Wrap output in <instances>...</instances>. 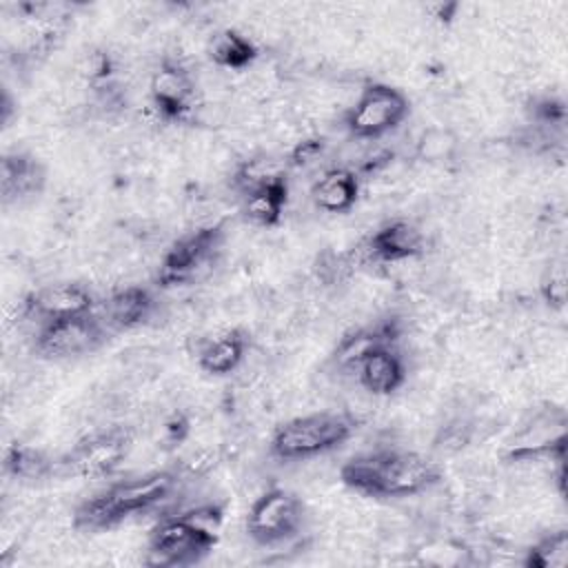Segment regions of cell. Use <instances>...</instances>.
<instances>
[{
    "instance_id": "ffe728a7",
    "label": "cell",
    "mask_w": 568,
    "mask_h": 568,
    "mask_svg": "<svg viewBox=\"0 0 568 568\" xmlns=\"http://www.w3.org/2000/svg\"><path fill=\"white\" fill-rule=\"evenodd\" d=\"M206 53L215 67H222L229 71H244L255 62L257 47L242 31L226 27L211 36Z\"/></svg>"
},
{
    "instance_id": "9c48e42d",
    "label": "cell",
    "mask_w": 568,
    "mask_h": 568,
    "mask_svg": "<svg viewBox=\"0 0 568 568\" xmlns=\"http://www.w3.org/2000/svg\"><path fill=\"white\" fill-rule=\"evenodd\" d=\"M109 333L98 311L42 322L36 333V353L44 359H78L95 353Z\"/></svg>"
},
{
    "instance_id": "ac0fdd59",
    "label": "cell",
    "mask_w": 568,
    "mask_h": 568,
    "mask_svg": "<svg viewBox=\"0 0 568 568\" xmlns=\"http://www.w3.org/2000/svg\"><path fill=\"white\" fill-rule=\"evenodd\" d=\"M288 202V178L277 175L242 195V213L255 226L273 229L282 222Z\"/></svg>"
},
{
    "instance_id": "7402d4cb",
    "label": "cell",
    "mask_w": 568,
    "mask_h": 568,
    "mask_svg": "<svg viewBox=\"0 0 568 568\" xmlns=\"http://www.w3.org/2000/svg\"><path fill=\"white\" fill-rule=\"evenodd\" d=\"M526 568H566L568 564V530L559 528L539 537L524 552Z\"/></svg>"
},
{
    "instance_id": "7a4b0ae2",
    "label": "cell",
    "mask_w": 568,
    "mask_h": 568,
    "mask_svg": "<svg viewBox=\"0 0 568 568\" xmlns=\"http://www.w3.org/2000/svg\"><path fill=\"white\" fill-rule=\"evenodd\" d=\"M178 488L180 475L169 468L111 481L73 508V528L80 532H104L118 528L129 519L144 517L162 508L173 499Z\"/></svg>"
},
{
    "instance_id": "5bb4252c",
    "label": "cell",
    "mask_w": 568,
    "mask_h": 568,
    "mask_svg": "<svg viewBox=\"0 0 568 568\" xmlns=\"http://www.w3.org/2000/svg\"><path fill=\"white\" fill-rule=\"evenodd\" d=\"M364 251L379 264L406 262L424 253V233L408 220H390L366 237Z\"/></svg>"
},
{
    "instance_id": "30bf717a",
    "label": "cell",
    "mask_w": 568,
    "mask_h": 568,
    "mask_svg": "<svg viewBox=\"0 0 568 568\" xmlns=\"http://www.w3.org/2000/svg\"><path fill=\"white\" fill-rule=\"evenodd\" d=\"M149 98L162 120L184 122L195 102V80L180 60L164 58L151 75Z\"/></svg>"
},
{
    "instance_id": "4316f807",
    "label": "cell",
    "mask_w": 568,
    "mask_h": 568,
    "mask_svg": "<svg viewBox=\"0 0 568 568\" xmlns=\"http://www.w3.org/2000/svg\"><path fill=\"white\" fill-rule=\"evenodd\" d=\"M164 435H166V439L171 442V444H180V442H184L186 439V435H189V419L184 417V415H173L169 422H166V426H164Z\"/></svg>"
},
{
    "instance_id": "52a82bcc",
    "label": "cell",
    "mask_w": 568,
    "mask_h": 568,
    "mask_svg": "<svg viewBox=\"0 0 568 568\" xmlns=\"http://www.w3.org/2000/svg\"><path fill=\"white\" fill-rule=\"evenodd\" d=\"M410 113L406 93L386 82H368L344 113V129L357 140H377L395 131Z\"/></svg>"
},
{
    "instance_id": "2e32d148",
    "label": "cell",
    "mask_w": 568,
    "mask_h": 568,
    "mask_svg": "<svg viewBox=\"0 0 568 568\" xmlns=\"http://www.w3.org/2000/svg\"><path fill=\"white\" fill-rule=\"evenodd\" d=\"M359 386L377 397L393 395L406 382V362L395 344H379L371 348L355 368Z\"/></svg>"
},
{
    "instance_id": "9a60e30c",
    "label": "cell",
    "mask_w": 568,
    "mask_h": 568,
    "mask_svg": "<svg viewBox=\"0 0 568 568\" xmlns=\"http://www.w3.org/2000/svg\"><path fill=\"white\" fill-rule=\"evenodd\" d=\"M397 337H399V322L395 317H384V320H377L375 324L351 328L337 339L331 353V364L337 371L355 373V368L359 366V362L371 348L379 344H395Z\"/></svg>"
},
{
    "instance_id": "3957f363",
    "label": "cell",
    "mask_w": 568,
    "mask_h": 568,
    "mask_svg": "<svg viewBox=\"0 0 568 568\" xmlns=\"http://www.w3.org/2000/svg\"><path fill=\"white\" fill-rule=\"evenodd\" d=\"M222 506L206 504L195 510L166 515L149 532L144 564L155 568H189L202 564L217 546Z\"/></svg>"
},
{
    "instance_id": "484cf974",
    "label": "cell",
    "mask_w": 568,
    "mask_h": 568,
    "mask_svg": "<svg viewBox=\"0 0 568 568\" xmlns=\"http://www.w3.org/2000/svg\"><path fill=\"white\" fill-rule=\"evenodd\" d=\"M326 151V140L324 138H306V140H300L291 153H288V164L295 166V169H304L308 164H313L315 160H320Z\"/></svg>"
},
{
    "instance_id": "d4e9b609",
    "label": "cell",
    "mask_w": 568,
    "mask_h": 568,
    "mask_svg": "<svg viewBox=\"0 0 568 568\" xmlns=\"http://www.w3.org/2000/svg\"><path fill=\"white\" fill-rule=\"evenodd\" d=\"M532 118L537 126H564L566 122V106L557 98H539L532 102Z\"/></svg>"
},
{
    "instance_id": "d6986e66",
    "label": "cell",
    "mask_w": 568,
    "mask_h": 568,
    "mask_svg": "<svg viewBox=\"0 0 568 568\" xmlns=\"http://www.w3.org/2000/svg\"><path fill=\"white\" fill-rule=\"evenodd\" d=\"M248 335L242 328H231L222 335L206 339L197 351V366L213 377L231 375L244 362Z\"/></svg>"
},
{
    "instance_id": "cb8c5ba5",
    "label": "cell",
    "mask_w": 568,
    "mask_h": 568,
    "mask_svg": "<svg viewBox=\"0 0 568 568\" xmlns=\"http://www.w3.org/2000/svg\"><path fill=\"white\" fill-rule=\"evenodd\" d=\"M539 293L546 302V306H550L552 311H561L566 306V297H568V284H566V268L564 262H555L548 266V271L541 277L539 284Z\"/></svg>"
},
{
    "instance_id": "44dd1931",
    "label": "cell",
    "mask_w": 568,
    "mask_h": 568,
    "mask_svg": "<svg viewBox=\"0 0 568 568\" xmlns=\"http://www.w3.org/2000/svg\"><path fill=\"white\" fill-rule=\"evenodd\" d=\"M2 470L16 481H42L55 475V459L40 448L11 444L4 448Z\"/></svg>"
},
{
    "instance_id": "603a6c76",
    "label": "cell",
    "mask_w": 568,
    "mask_h": 568,
    "mask_svg": "<svg viewBox=\"0 0 568 568\" xmlns=\"http://www.w3.org/2000/svg\"><path fill=\"white\" fill-rule=\"evenodd\" d=\"M284 164H280L277 160L273 158H266V155H255V158H248L244 162H240L233 171V186L244 195L248 193L251 189L277 178V175H284Z\"/></svg>"
},
{
    "instance_id": "277c9868",
    "label": "cell",
    "mask_w": 568,
    "mask_h": 568,
    "mask_svg": "<svg viewBox=\"0 0 568 568\" xmlns=\"http://www.w3.org/2000/svg\"><path fill=\"white\" fill-rule=\"evenodd\" d=\"M362 419L348 410H317L282 422L268 442V450L280 462H304L344 446L359 428Z\"/></svg>"
},
{
    "instance_id": "5b68a950",
    "label": "cell",
    "mask_w": 568,
    "mask_h": 568,
    "mask_svg": "<svg viewBox=\"0 0 568 568\" xmlns=\"http://www.w3.org/2000/svg\"><path fill=\"white\" fill-rule=\"evenodd\" d=\"M133 433L126 426H109L80 437L55 459L58 477L104 479L111 477L131 455Z\"/></svg>"
},
{
    "instance_id": "e0dca14e",
    "label": "cell",
    "mask_w": 568,
    "mask_h": 568,
    "mask_svg": "<svg viewBox=\"0 0 568 568\" xmlns=\"http://www.w3.org/2000/svg\"><path fill=\"white\" fill-rule=\"evenodd\" d=\"M311 200L324 213L344 215L359 200V175L348 166H331L311 184Z\"/></svg>"
},
{
    "instance_id": "4fadbf2b",
    "label": "cell",
    "mask_w": 568,
    "mask_h": 568,
    "mask_svg": "<svg viewBox=\"0 0 568 568\" xmlns=\"http://www.w3.org/2000/svg\"><path fill=\"white\" fill-rule=\"evenodd\" d=\"M155 313V295L142 284H129L111 291L104 302H100L98 315L111 333L135 331L144 326Z\"/></svg>"
},
{
    "instance_id": "8992f818",
    "label": "cell",
    "mask_w": 568,
    "mask_h": 568,
    "mask_svg": "<svg viewBox=\"0 0 568 568\" xmlns=\"http://www.w3.org/2000/svg\"><path fill=\"white\" fill-rule=\"evenodd\" d=\"M224 242V226L222 224H209L200 226L195 231H189L180 235L162 255L158 273H155V286L160 288H175L186 286L202 277L206 268L215 262L220 248Z\"/></svg>"
},
{
    "instance_id": "6da1fadb",
    "label": "cell",
    "mask_w": 568,
    "mask_h": 568,
    "mask_svg": "<svg viewBox=\"0 0 568 568\" xmlns=\"http://www.w3.org/2000/svg\"><path fill=\"white\" fill-rule=\"evenodd\" d=\"M339 479L357 495L373 499L415 497L439 484V466L408 448H373L353 455L339 468Z\"/></svg>"
},
{
    "instance_id": "8fae6325",
    "label": "cell",
    "mask_w": 568,
    "mask_h": 568,
    "mask_svg": "<svg viewBox=\"0 0 568 568\" xmlns=\"http://www.w3.org/2000/svg\"><path fill=\"white\" fill-rule=\"evenodd\" d=\"M98 311L95 295L78 282H55L47 284L42 288L31 291L22 300V313L27 317L42 322L60 320V317H73Z\"/></svg>"
},
{
    "instance_id": "7c38bea8",
    "label": "cell",
    "mask_w": 568,
    "mask_h": 568,
    "mask_svg": "<svg viewBox=\"0 0 568 568\" xmlns=\"http://www.w3.org/2000/svg\"><path fill=\"white\" fill-rule=\"evenodd\" d=\"M47 186V166L29 151H9L0 160V195L4 206L24 204Z\"/></svg>"
},
{
    "instance_id": "ba28073f",
    "label": "cell",
    "mask_w": 568,
    "mask_h": 568,
    "mask_svg": "<svg viewBox=\"0 0 568 568\" xmlns=\"http://www.w3.org/2000/svg\"><path fill=\"white\" fill-rule=\"evenodd\" d=\"M306 508L302 499L282 486L266 488L253 499L246 513V535L257 546H277L297 537L304 526Z\"/></svg>"
}]
</instances>
